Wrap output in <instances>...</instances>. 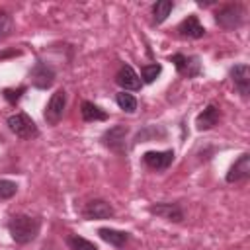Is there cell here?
Segmentation results:
<instances>
[{
  "label": "cell",
  "mask_w": 250,
  "mask_h": 250,
  "mask_svg": "<svg viewBox=\"0 0 250 250\" xmlns=\"http://www.w3.org/2000/svg\"><path fill=\"white\" fill-rule=\"evenodd\" d=\"M113 207L104 201V199H92L86 203V207L82 209V217L88 221H100V219H109L113 217Z\"/></svg>",
  "instance_id": "8"
},
{
  "label": "cell",
  "mask_w": 250,
  "mask_h": 250,
  "mask_svg": "<svg viewBox=\"0 0 250 250\" xmlns=\"http://www.w3.org/2000/svg\"><path fill=\"white\" fill-rule=\"evenodd\" d=\"M170 61L174 62L178 74L186 76V78H195L201 74V62H199V57L195 55H182V53H176L170 57Z\"/></svg>",
  "instance_id": "5"
},
{
  "label": "cell",
  "mask_w": 250,
  "mask_h": 250,
  "mask_svg": "<svg viewBox=\"0 0 250 250\" xmlns=\"http://www.w3.org/2000/svg\"><path fill=\"white\" fill-rule=\"evenodd\" d=\"M172 8H174V2H170V0H160V2H156L154 6H152V23H162L168 16H170V12H172Z\"/></svg>",
  "instance_id": "18"
},
{
  "label": "cell",
  "mask_w": 250,
  "mask_h": 250,
  "mask_svg": "<svg viewBox=\"0 0 250 250\" xmlns=\"http://www.w3.org/2000/svg\"><path fill=\"white\" fill-rule=\"evenodd\" d=\"M115 102H117V105H119L123 111H127V113H133V111L137 109V100H135L133 94L119 92V94L115 96Z\"/></svg>",
  "instance_id": "20"
},
{
  "label": "cell",
  "mask_w": 250,
  "mask_h": 250,
  "mask_svg": "<svg viewBox=\"0 0 250 250\" xmlns=\"http://www.w3.org/2000/svg\"><path fill=\"white\" fill-rule=\"evenodd\" d=\"M127 133L129 129L125 125H113L109 129L104 131L102 135V143L113 150V152H125V139H127Z\"/></svg>",
  "instance_id": "7"
},
{
  "label": "cell",
  "mask_w": 250,
  "mask_h": 250,
  "mask_svg": "<svg viewBox=\"0 0 250 250\" xmlns=\"http://www.w3.org/2000/svg\"><path fill=\"white\" fill-rule=\"evenodd\" d=\"M219 119H221V111H219V107H217L215 104H209V105L197 115V119H195V127H197L199 131H207V129H213V127L219 123Z\"/></svg>",
  "instance_id": "15"
},
{
  "label": "cell",
  "mask_w": 250,
  "mask_h": 250,
  "mask_svg": "<svg viewBox=\"0 0 250 250\" xmlns=\"http://www.w3.org/2000/svg\"><path fill=\"white\" fill-rule=\"evenodd\" d=\"M230 80L242 98H246L250 94V66L248 64H244V62L234 64L230 68Z\"/></svg>",
  "instance_id": "10"
},
{
  "label": "cell",
  "mask_w": 250,
  "mask_h": 250,
  "mask_svg": "<svg viewBox=\"0 0 250 250\" xmlns=\"http://www.w3.org/2000/svg\"><path fill=\"white\" fill-rule=\"evenodd\" d=\"M8 127L20 139H35V137H39V129H37L35 121L27 113H21V111L12 113L8 117Z\"/></svg>",
  "instance_id": "2"
},
{
  "label": "cell",
  "mask_w": 250,
  "mask_h": 250,
  "mask_svg": "<svg viewBox=\"0 0 250 250\" xmlns=\"http://www.w3.org/2000/svg\"><path fill=\"white\" fill-rule=\"evenodd\" d=\"M160 72H162V66L156 64V62H154V64H143V66H141V78H143L146 84L154 82Z\"/></svg>",
  "instance_id": "21"
},
{
  "label": "cell",
  "mask_w": 250,
  "mask_h": 250,
  "mask_svg": "<svg viewBox=\"0 0 250 250\" xmlns=\"http://www.w3.org/2000/svg\"><path fill=\"white\" fill-rule=\"evenodd\" d=\"M29 78H31V84H33L35 88L47 90V88H51L53 82H55V70H53L51 64L43 62V61H37L35 66H33L31 72H29Z\"/></svg>",
  "instance_id": "6"
},
{
  "label": "cell",
  "mask_w": 250,
  "mask_h": 250,
  "mask_svg": "<svg viewBox=\"0 0 250 250\" xmlns=\"http://www.w3.org/2000/svg\"><path fill=\"white\" fill-rule=\"evenodd\" d=\"M143 162L150 170H166L174 162V150H148L143 154Z\"/></svg>",
  "instance_id": "11"
},
{
  "label": "cell",
  "mask_w": 250,
  "mask_h": 250,
  "mask_svg": "<svg viewBox=\"0 0 250 250\" xmlns=\"http://www.w3.org/2000/svg\"><path fill=\"white\" fill-rule=\"evenodd\" d=\"M66 246L70 250H98V246L94 242H90V240H86V238H82L78 234H70L66 238Z\"/></svg>",
  "instance_id": "19"
},
{
  "label": "cell",
  "mask_w": 250,
  "mask_h": 250,
  "mask_svg": "<svg viewBox=\"0 0 250 250\" xmlns=\"http://www.w3.org/2000/svg\"><path fill=\"white\" fill-rule=\"evenodd\" d=\"M80 113H82V119L88 121V123L90 121H105L107 119V113L102 107H98L96 104H92V102H82Z\"/></svg>",
  "instance_id": "17"
},
{
  "label": "cell",
  "mask_w": 250,
  "mask_h": 250,
  "mask_svg": "<svg viewBox=\"0 0 250 250\" xmlns=\"http://www.w3.org/2000/svg\"><path fill=\"white\" fill-rule=\"evenodd\" d=\"M14 29V20L8 12L0 10V39H6Z\"/></svg>",
  "instance_id": "22"
},
{
  "label": "cell",
  "mask_w": 250,
  "mask_h": 250,
  "mask_svg": "<svg viewBox=\"0 0 250 250\" xmlns=\"http://www.w3.org/2000/svg\"><path fill=\"white\" fill-rule=\"evenodd\" d=\"M176 31H178V35H180L182 39H201V37L205 35V27L199 23V20H197L195 14H189V16L176 27Z\"/></svg>",
  "instance_id": "12"
},
{
  "label": "cell",
  "mask_w": 250,
  "mask_h": 250,
  "mask_svg": "<svg viewBox=\"0 0 250 250\" xmlns=\"http://www.w3.org/2000/svg\"><path fill=\"white\" fill-rule=\"evenodd\" d=\"M244 21V8L240 4H229L223 6L215 14V23L221 25L223 29H236Z\"/></svg>",
  "instance_id": "3"
},
{
  "label": "cell",
  "mask_w": 250,
  "mask_h": 250,
  "mask_svg": "<svg viewBox=\"0 0 250 250\" xmlns=\"http://www.w3.org/2000/svg\"><path fill=\"white\" fill-rule=\"evenodd\" d=\"M18 191V184L12 180H0V199H10Z\"/></svg>",
  "instance_id": "23"
},
{
  "label": "cell",
  "mask_w": 250,
  "mask_h": 250,
  "mask_svg": "<svg viewBox=\"0 0 250 250\" xmlns=\"http://www.w3.org/2000/svg\"><path fill=\"white\" fill-rule=\"evenodd\" d=\"M150 215H156L160 219L172 221V223H182L184 221V209L178 203H154L148 207Z\"/></svg>",
  "instance_id": "9"
},
{
  "label": "cell",
  "mask_w": 250,
  "mask_h": 250,
  "mask_svg": "<svg viewBox=\"0 0 250 250\" xmlns=\"http://www.w3.org/2000/svg\"><path fill=\"white\" fill-rule=\"evenodd\" d=\"M98 234H100L102 240H105L107 244H111V246H115V248H121V246L129 240V232H125V230H115V229H107V227H102V229L98 230Z\"/></svg>",
  "instance_id": "16"
},
{
  "label": "cell",
  "mask_w": 250,
  "mask_h": 250,
  "mask_svg": "<svg viewBox=\"0 0 250 250\" xmlns=\"http://www.w3.org/2000/svg\"><path fill=\"white\" fill-rule=\"evenodd\" d=\"M25 92V86H20L18 90H12V88H6L2 94H4V98L12 104V105H16L18 102H20V98H21V94Z\"/></svg>",
  "instance_id": "24"
},
{
  "label": "cell",
  "mask_w": 250,
  "mask_h": 250,
  "mask_svg": "<svg viewBox=\"0 0 250 250\" xmlns=\"http://www.w3.org/2000/svg\"><path fill=\"white\" fill-rule=\"evenodd\" d=\"M41 229V221L31 215H16L8 221V230L14 242L18 244H29L37 238Z\"/></svg>",
  "instance_id": "1"
},
{
  "label": "cell",
  "mask_w": 250,
  "mask_h": 250,
  "mask_svg": "<svg viewBox=\"0 0 250 250\" xmlns=\"http://www.w3.org/2000/svg\"><path fill=\"white\" fill-rule=\"evenodd\" d=\"M248 176H250V154L244 152V154H240L238 160L229 168L225 180H227L229 184H236V182L248 180Z\"/></svg>",
  "instance_id": "13"
},
{
  "label": "cell",
  "mask_w": 250,
  "mask_h": 250,
  "mask_svg": "<svg viewBox=\"0 0 250 250\" xmlns=\"http://www.w3.org/2000/svg\"><path fill=\"white\" fill-rule=\"evenodd\" d=\"M115 84L117 86H121L123 88V92H127V90H141V78H139V74L133 70V66H129V64H123L119 70H117V74H115Z\"/></svg>",
  "instance_id": "14"
},
{
  "label": "cell",
  "mask_w": 250,
  "mask_h": 250,
  "mask_svg": "<svg viewBox=\"0 0 250 250\" xmlns=\"http://www.w3.org/2000/svg\"><path fill=\"white\" fill-rule=\"evenodd\" d=\"M64 107H66V92L61 88V90H57V92L49 98V102H47V105H45V111H43L45 121H47L49 125H57V123L62 119Z\"/></svg>",
  "instance_id": "4"
}]
</instances>
